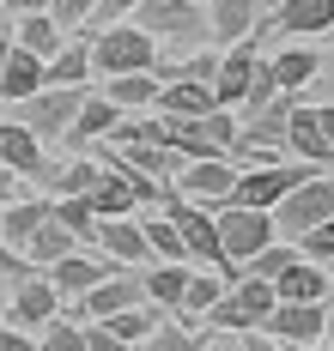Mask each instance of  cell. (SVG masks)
<instances>
[{
  "instance_id": "6da1fadb",
  "label": "cell",
  "mask_w": 334,
  "mask_h": 351,
  "mask_svg": "<svg viewBox=\"0 0 334 351\" xmlns=\"http://www.w3.org/2000/svg\"><path fill=\"white\" fill-rule=\"evenodd\" d=\"M158 36L140 31L134 19H122V25H104V31L91 36V79H110V73H152L158 67Z\"/></svg>"
},
{
  "instance_id": "7a4b0ae2",
  "label": "cell",
  "mask_w": 334,
  "mask_h": 351,
  "mask_svg": "<svg viewBox=\"0 0 334 351\" xmlns=\"http://www.w3.org/2000/svg\"><path fill=\"white\" fill-rule=\"evenodd\" d=\"M128 19L158 36V49H177V55H194V43L207 36V6L201 0H140Z\"/></svg>"
},
{
  "instance_id": "3957f363",
  "label": "cell",
  "mask_w": 334,
  "mask_h": 351,
  "mask_svg": "<svg viewBox=\"0 0 334 351\" xmlns=\"http://www.w3.org/2000/svg\"><path fill=\"white\" fill-rule=\"evenodd\" d=\"M164 212H170V224L183 230L188 261H194V267H213V273H225V279H237V267L225 261V243H219V218H213V206L183 200V194H164Z\"/></svg>"
},
{
  "instance_id": "277c9868",
  "label": "cell",
  "mask_w": 334,
  "mask_h": 351,
  "mask_svg": "<svg viewBox=\"0 0 334 351\" xmlns=\"http://www.w3.org/2000/svg\"><path fill=\"white\" fill-rule=\"evenodd\" d=\"M274 285L267 279H249V273H237V279L219 291V303L207 309V327L213 333H249V327H261V321L274 315Z\"/></svg>"
},
{
  "instance_id": "5b68a950",
  "label": "cell",
  "mask_w": 334,
  "mask_h": 351,
  "mask_svg": "<svg viewBox=\"0 0 334 351\" xmlns=\"http://www.w3.org/2000/svg\"><path fill=\"white\" fill-rule=\"evenodd\" d=\"M85 91H91V85H43V91H31V97L12 104V121H25L43 145H49V140H67V128H74Z\"/></svg>"
},
{
  "instance_id": "8992f818",
  "label": "cell",
  "mask_w": 334,
  "mask_h": 351,
  "mask_svg": "<svg viewBox=\"0 0 334 351\" xmlns=\"http://www.w3.org/2000/svg\"><path fill=\"white\" fill-rule=\"evenodd\" d=\"M310 170H316V164H304V158H298V164H286V158H280V164H249V170H237L225 206H261V212H274Z\"/></svg>"
},
{
  "instance_id": "52a82bcc",
  "label": "cell",
  "mask_w": 334,
  "mask_h": 351,
  "mask_svg": "<svg viewBox=\"0 0 334 351\" xmlns=\"http://www.w3.org/2000/svg\"><path fill=\"white\" fill-rule=\"evenodd\" d=\"M322 218H334V176H329V170H310L292 194L274 206V230L298 243V237H304L310 224H322Z\"/></svg>"
},
{
  "instance_id": "ba28073f",
  "label": "cell",
  "mask_w": 334,
  "mask_h": 351,
  "mask_svg": "<svg viewBox=\"0 0 334 351\" xmlns=\"http://www.w3.org/2000/svg\"><path fill=\"white\" fill-rule=\"evenodd\" d=\"M213 218H219V243H225V261L243 273V261L256 254V248H267L280 230H274V212L261 206H213Z\"/></svg>"
},
{
  "instance_id": "9c48e42d",
  "label": "cell",
  "mask_w": 334,
  "mask_h": 351,
  "mask_svg": "<svg viewBox=\"0 0 334 351\" xmlns=\"http://www.w3.org/2000/svg\"><path fill=\"white\" fill-rule=\"evenodd\" d=\"M231 182H237V164L231 158H183L177 176H170V194L201 200V206H225L231 200Z\"/></svg>"
},
{
  "instance_id": "30bf717a",
  "label": "cell",
  "mask_w": 334,
  "mask_h": 351,
  "mask_svg": "<svg viewBox=\"0 0 334 351\" xmlns=\"http://www.w3.org/2000/svg\"><path fill=\"white\" fill-rule=\"evenodd\" d=\"M322 327H329V303H274V315L261 321V333H267V339H280L286 351L316 346V339H322Z\"/></svg>"
},
{
  "instance_id": "8fae6325",
  "label": "cell",
  "mask_w": 334,
  "mask_h": 351,
  "mask_svg": "<svg viewBox=\"0 0 334 351\" xmlns=\"http://www.w3.org/2000/svg\"><path fill=\"white\" fill-rule=\"evenodd\" d=\"M134 303H146V279H140L134 267H122V273H110L104 285H91V291L79 297V321L122 315V309H134Z\"/></svg>"
},
{
  "instance_id": "7c38bea8",
  "label": "cell",
  "mask_w": 334,
  "mask_h": 351,
  "mask_svg": "<svg viewBox=\"0 0 334 351\" xmlns=\"http://www.w3.org/2000/svg\"><path fill=\"white\" fill-rule=\"evenodd\" d=\"M261 73V55H256V36H243V43H231L219 55V73H213V97H219L225 109H237L243 97H249V85H256Z\"/></svg>"
},
{
  "instance_id": "4fadbf2b",
  "label": "cell",
  "mask_w": 334,
  "mask_h": 351,
  "mask_svg": "<svg viewBox=\"0 0 334 351\" xmlns=\"http://www.w3.org/2000/svg\"><path fill=\"white\" fill-rule=\"evenodd\" d=\"M55 315H61V291L49 285L43 267H31L19 279V291H12V303H6V321L12 327H43V321H55Z\"/></svg>"
},
{
  "instance_id": "5bb4252c",
  "label": "cell",
  "mask_w": 334,
  "mask_h": 351,
  "mask_svg": "<svg viewBox=\"0 0 334 351\" xmlns=\"http://www.w3.org/2000/svg\"><path fill=\"white\" fill-rule=\"evenodd\" d=\"M98 254H110L115 267H152V248H146V230H140V212L128 218H98Z\"/></svg>"
},
{
  "instance_id": "9a60e30c",
  "label": "cell",
  "mask_w": 334,
  "mask_h": 351,
  "mask_svg": "<svg viewBox=\"0 0 334 351\" xmlns=\"http://www.w3.org/2000/svg\"><path fill=\"white\" fill-rule=\"evenodd\" d=\"M43 273H49V285H55L61 297H85L91 285H104L110 273H122V267H115L110 254H85V248H74V254H61V261H49Z\"/></svg>"
},
{
  "instance_id": "2e32d148",
  "label": "cell",
  "mask_w": 334,
  "mask_h": 351,
  "mask_svg": "<svg viewBox=\"0 0 334 351\" xmlns=\"http://www.w3.org/2000/svg\"><path fill=\"white\" fill-rule=\"evenodd\" d=\"M0 164L19 182H49V152L25 121H0Z\"/></svg>"
},
{
  "instance_id": "e0dca14e",
  "label": "cell",
  "mask_w": 334,
  "mask_h": 351,
  "mask_svg": "<svg viewBox=\"0 0 334 351\" xmlns=\"http://www.w3.org/2000/svg\"><path fill=\"white\" fill-rule=\"evenodd\" d=\"M286 152L304 158V164H316V170H329V164H334V145H329V134H322V121H316V104H292Z\"/></svg>"
},
{
  "instance_id": "ac0fdd59",
  "label": "cell",
  "mask_w": 334,
  "mask_h": 351,
  "mask_svg": "<svg viewBox=\"0 0 334 351\" xmlns=\"http://www.w3.org/2000/svg\"><path fill=\"white\" fill-rule=\"evenodd\" d=\"M267 31H286V36H329L334 31V0H280Z\"/></svg>"
},
{
  "instance_id": "d6986e66",
  "label": "cell",
  "mask_w": 334,
  "mask_h": 351,
  "mask_svg": "<svg viewBox=\"0 0 334 351\" xmlns=\"http://www.w3.org/2000/svg\"><path fill=\"white\" fill-rule=\"evenodd\" d=\"M152 109L158 115H207V109H225L219 97H213V79H164L158 85V97H152Z\"/></svg>"
},
{
  "instance_id": "ffe728a7",
  "label": "cell",
  "mask_w": 334,
  "mask_h": 351,
  "mask_svg": "<svg viewBox=\"0 0 334 351\" xmlns=\"http://www.w3.org/2000/svg\"><path fill=\"white\" fill-rule=\"evenodd\" d=\"M122 115H128V109H122V104H110L104 91H85V104H79L74 128H67V145H98V140H110Z\"/></svg>"
},
{
  "instance_id": "44dd1931",
  "label": "cell",
  "mask_w": 334,
  "mask_h": 351,
  "mask_svg": "<svg viewBox=\"0 0 334 351\" xmlns=\"http://www.w3.org/2000/svg\"><path fill=\"white\" fill-rule=\"evenodd\" d=\"M43 85H49V61L12 43L6 73H0V104H19V97H31V91H43Z\"/></svg>"
},
{
  "instance_id": "7402d4cb",
  "label": "cell",
  "mask_w": 334,
  "mask_h": 351,
  "mask_svg": "<svg viewBox=\"0 0 334 351\" xmlns=\"http://www.w3.org/2000/svg\"><path fill=\"white\" fill-rule=\"evenodd\" d=\"M274 297L280 303H329V267H316V261L298 254L292 267L274 279Z\"/></svg>"
},
{
  "instance_id": "603a6c76",
  "label": "cell",
  "mask_w": 334,
  "mask_h": 351,
  "mask_svg": "<svg viewBox=\"0 0 334 351\" xmlns=\"http://www.w3.org/2000/svg\"><path fill=\"white\" fill-rule=\"evenodd\" d=\"M261 19H256V0H207V36H219L225 49L256 36Z\"/></svg>"
},
{
  "instance_id": "cb8c5ba5",
  "label": "cell",
  "mask_w": 334,
  "mask_h": 351,
  "mask_svg": "<svg viewBox=\"0 0 334 351\" xmlns=\"http://www.w3.org/2000/svg\"><path fill=\"white\" fill-rule=\"evenodd\" d=\"M267 73H274V85L280 91H304V85H316V73H322V49H304V43H292V49H280V55H267Z\"/></svg>"
},
{
  "instance_id": "d4e9b609",
  "label": "cell",
  "mask_w": 334,
  "mask_h": 351,
  "mask_svg": "<svg viewBox=\"0 0 334 351\" xmlns=\"http://www.w3.org/2000/svg\"><path fill=\"white\" fill-rule=\"evenodd\" d=\"M43 218H49V194H19V200H6V212H0V243L19 254Z\"/></svg>"
},
{
  "instance_id": "484cf974",
  "label": "cell",
  "mask_w": 334,
  "mask_h": 351,
  "mask_svg": "<svg viewBox=\"0 0 334 351\" xmlns=\"http://www.w3.org/2000/svg\"><path fill=\"white\" fill-rule=\"evenodd\" d=\"M140 279H146V303H158L164 315H177V309H183V291H188V261H152Z\"/></svg>"
},
{
  "instance_id": "4316f807",
  "label": "cell",
  "mask_w": 334,
  "mask_h": 351,
  "mask_svg": "<svg viewBox=\"0 0 334 351\" xmlns=\"http://www.w3.org/2000/svg\"><path fill=\"white\" fill-rule=\"evenodd\" d=\"M85 200H91L98 218H128V212H140V194H134V188H128V176H115L110 164H104V176L91 182V194H85Z\"/></svg>"
},
{
  "instance_id": "83f0119b",
  "label": "cell",
  "mask_w": 334,
  "mask_h": 351,
  "mask_svg": "<svg viewBox=\"0 0 334 351\" xmlns=\"http://www.w3.org/2000/svg\"><path fill=\"white\" fill-rule=\"evenodd\" d=\"M74 248H79V237L61 224V218H55V212H49L37 230H31V243L19 248V254H25L31 267H49V261H61V254H74Z\"/></svg>"
},
{
  "instance_id": "f1b7e54d",
  "label": "cell",
  "mask_w": 334,
  "mask_h": 351,
  "mask_svg": "<svg viewBox=\"0 0 334 351\" xmlns=\"http://www.w3.org/2000/svg\"><path fill=\"white\" fill-rule=\"evenodd\" d=\"M12 43L49 61V55H55V49L67 43V31L55 25V12H19V25H12Z\"/></svg>"
},
{
  "instance_id": "f546056e",
  "label": "cell",
  "mask_w": 334,
  "mask_h": 351,
  "mask_svg": "<svg viewBox=\"0 0 334 351\" xmlns=\"http://www.w3.org/2000/svg\"><path fill=\"white\" fill-rule=\"evenodd\" d=\"M158 85H164V79H158V67H152V73H110V79H104V97H110V104H122V109H152Z\"/></svg>"
},
{
  "instance_id": "4dcf8cb0",
  "label": "cell",
  "mask_w": 334,
  "mask_h": 351,
  "mask_svg": "<svg viewBox=\"0 0 334 351\" xmlns=\"http://www.w3.org/2000/svg\"><path fill=\"white\" fill-rule=\"evenodd\" d=\"M225 273H213V267H188V291H183V309H177V321H201L213 303H219V291H225Z\"/></svg>"
},
{
  "instance_id": "1f68e13d",
  "label": "cell",
  "mask_w": 334,
  "mask_h": 351,
  "mask_svg": "<svg viewBox=\"0 0 334 351\" xmlns=\"http://www.w3.org/2000/svg\"><path fill=\"white\" fill-rule=\"evenodd\" d=\"M140 230H146L152 261H188V243H183V230L170 224V212H140ZM188 267H194V261H188Z\"/></svg>"
},
{
  "instance_id": "d6a6232c",
  "label": "cell",
  "mask_w": 334,
  "mask_h": 351,
  "mask_svg": "<svg viewBox=\"0 0 334 351\" xmlns=\"http://www.w3.org/2000/svg\"><path fill=\"white\" fill-rule=\"evenodd\" d=\"M134 351H213V333H194L188 321H158Z\"/></svg>"
},
{
  "instance_id": "836d02e7",
  "label": "cell",
  "mask_w": 334,
  "mask_h": 351,
  "mask_svg": "<svg viewBox=\"0 0 334 351\" xmlns=\"http://www.w3.org/2000/svg\"><path fill=\"white\" fill-rule=\"evenodd\" d=\"M91 79V43H61L49 55V85H85Z\"/></svg>"
},
{
  "instance_id": "e575fe53",
  "label": "cell",
  "mask_w": 334,
  "mask_h": 351,
  "mask_svg": "<svg viewBox=\"0 0 334 351\" xmlns=\"http://www.w3.org/2000/svg\"><path fill=\"white\" fill-rule=\"evenodd\" d=\"M292 261H298V243H292V237H274L267 248H256V254L243 261V273H249V279H267V285H274L286 267H292Z\"/></svg>"
},
{
  "instance_id": "d590c367",
  "label": "cell",
  "mask_w": 334,
  "mask_h": 351,
  "mask_svg": "<svg viewBox=\"0 0 334 351\" xmlns=\"http://www.w3.org/2000/svg\"><path fill=\"white\" fill-rule=\"evenodd\" d=\"M104 321H110L115 339H128V351H134V346L152 333V327L164 321V309H158V303H134V309H122V315H104Z\"/></svg>"
},
{
  "instance_id": "8d00e7d4",
  "label": "cell",
  "mask_w": 334,
  "mask_h": 351,
  "mask_svg": "<svg viewBox=\"0 0 334 351\" xmlns=\"http://www.w3.org/2000/svg\"><path fill=\"white\" fill-rule=\"evenodd\" d=\"M104 176V164H91V158H74L67 170H49L43 188H55V194H91V182Z\"/></svg>"
},
{
  "instance_id": "74e56055",
  "label": "cell",
  "mask_w": 334,
  "mask_h": 351,
  "mask_svg": "<svg viewBox=\"0 0 334 351\" xmlns=\"http://www.w3.org/2000/svg\"><path fill=\"white\" fill-rule=\"evenodd\" d=\"M37 351H85V321H67V315L43 321V339H37Z\"/></svg>"
},
{
  "instance_id": "f35d334b",
  "label": "cell",
  "mask_w": 334,
  "mask_h": 351,
  "mask_svg": "<svg viewBox=\"0 0 334 351\" xmlns=\"http://www.w3.org/2000/svg\"><path fill=\"white\" fill-rule=\"evenodd\" d=\"M298 254H304V261H316V267H334V218L310 224V230L298 237Z\"/></svg>"
},
{
  "instance_id": "ab89813d",
  "label": "cell",
  "mask_w": 334,
  "mask_h": 351,
  "mask_svg": "<svg viewBox=\"0 0 334 351\" xmlns=\"http://www.w3.org/2000/svg\"><path fill=\"white\" fill-rule=\"evenodd\" d=\"M91 6H98V0H49V12H55L61 31H79V25L91 19Z\"/></svg>"
},
{
  "instance_id": "60d3db41",
  "label": "cell",
  "mask_w": 334,
  "mask_h": 351,
  "mask_svg": "<svg viewBox=\"0 0 334 351\" xmlns=\"http://www.w3.org/2000/svg\"><path fill=\"white\" fill-rule=\"evenodd\" d=\"M134 6H140V0H98V6H91V19H85V25H91V31H104V25H122V19H128V12H134Z\"/></svg>"
},
{
  "instance_id": "b9f144b4",
  "label": "cell",
  "mask_w": 334,
  "mask_h": 351,
  "mask_svg": "<svg viewBox=\"0 0 334 351\" xmlns=\"http://www.w3.org/2000/svg\"><path fill=\"white\" fill-rule=\"evenodd\" d=\"M85 351H128V339H115L110 321H85Z\"/></svg>"
},
{
  "instance_id": "7bdbcfd3",
  "label": "cell",
  "mask_w": 334,
  "mask_h": 351,
  "mask_svg": "<svg viewBox=\"0 0 334 351\" xmlns=\"http://www.w3.org/2000/svg\"><path fill=\"white\" fill-rule=\"evenodd\" d=\"M231 339H237V351H286L280 339H267L261 327H249V333H231Z\"/></svg>"
},
{
  "instance_id": "ee69618b",
  "label": "cell",
  "mask_w": 334,
  "mask_h": 351,
  "mask_svg": "<svg viewBox=\"0 0 334 351\" xmlns=\"http://www.w3.org/2000/svg\"><path fill=\"white\" fill-rule=\"evenodd\" d=\"M0 351H37V339H25V327L0 321Z\"/></svg>"
},
{
  "instance_id": "f6af8a7d",
  "label": "cell",
  "mask_w": 334,
  "mask_h": 351,
  "mask_svg": "<svg viewBox=\"0 0 334 351\" xmlns=\"http://www.w3.org/2000/svg\"><path fill=\"white\" fill-rule=\"evenodd\" d=\"M0 12H12V19L19 12H49V0H0Z\"/></svg>"
},
{
  "instance_id": "bcb514c9",
  "label": "cell",
  "mask_w": 334,
  "mask_h": 351,
  "mask_svg": "<svg viewBox=\"0 0 334 351\" xmlns=\"http://www.w3.org/2000/svg\"><path fill=\"white\" fill-rule=\"evenodd\" d=\"M6 200H19V176L0 164V212H6Z\"/></svg>"
},
{
  "instance_id": "7dc6e473",
  "label": "cell",
  "mask_w": 334,
  "mask_h": 351,
  "mask_svg": "<svg viewBox=\"0 0 334 351\" xmlns=\"http://www.w3.org/2000/svg\"><path fill=\"white\" fill-rule=\"evenodd\" d=\"M316 121H322V134H329V145H334V104H316Z\"/></svg>"
},
{
  "instance_id": "c3c4849f",
  "label": "cell",
  "mask_w": 334,
  "mask_h": 351,
  "mask_svg": "<svg viewBox=\"0 0 334 351\" xmlns=\"http://www.w3.org/2000/svg\"><path fill=\"white\" fill-rule=\"evenodd\" d=\"M316 79H329V85H334V43L322 49V73H316Z\"/></svg>"
},
{
  "instance_id": "681fc988",
  "label": "cell",
  "mask_w": 334,
  "mask_h": 351,
  "mask_svg": "<svg viewBox=\"0 0 334 351\" xmlns=\"http://www.w3.org/2000/svg\"><path fill=\"white\" fill-rule=\"evenodd\" d=\"M322 346L334 351V303H329V327H322Z\"/></svg>"
},
{
  "instance_id": "f907efd6",
  "label": "cell",
  "mask_w": 334,
  "mask_h": 351,
  "mask_svg": "<svg viewBox=\"0 0 334 351\" xmlns=\"http://www.w3.org/2000/svg\"><path fill=\"white\" fill-rule=\"evenodd\" d=\"M298 351H329V346H322V339H316V346H298Z\"/></svg>"
},
{
  "instance_id": "816d5d0a",
  "label": "cell",
  "mask_w": 334,
  "mask_h": 351,
  "mask_svg": "<svg viewBox=\"0 0 334 351\" xmlns=\"http://www.w3.org/2000/svg\"><path fill=\"white\" fill-rule=\"evenodd\" d=\"M329 297H334V273H329Z\"/></svg>"
},
{
  "instance_id": "f5cc1de1",
  "label": "cell",
  "mask_w": 334,
  "mask_h": 351,
  "mask_svg": "<svg viewBox=\"0 0 334 351\" xmlns=\"http://www.w3.org/2000/svg\"><path fill=\"white\" fill-rule=\"evenodd\" d=\"M231 351H237V346H231Z\"/></svg>"
}]
</instances>
